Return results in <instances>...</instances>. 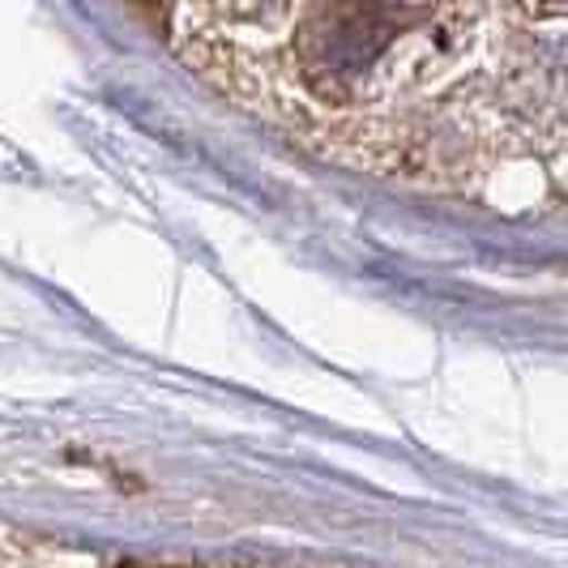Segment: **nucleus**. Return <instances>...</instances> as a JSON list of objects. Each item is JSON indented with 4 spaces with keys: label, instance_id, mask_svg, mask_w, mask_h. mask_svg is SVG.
I'll return each instance as SVG.
<instances>
[{
    "label": "nucleus",
    "instance_id": "1",
    "mask_svg": "<svg viewBox=\"0 0 568 568\" xmlns=\"http://www.w3.org/2000/svg\"><path fill=\"white\" fill-rule=\"evenodd\" d=\"M124 568H159V565H124Z\"/></svg>",
    "mask_w": 568,
    "mask_h": 568
}]
</instances>
